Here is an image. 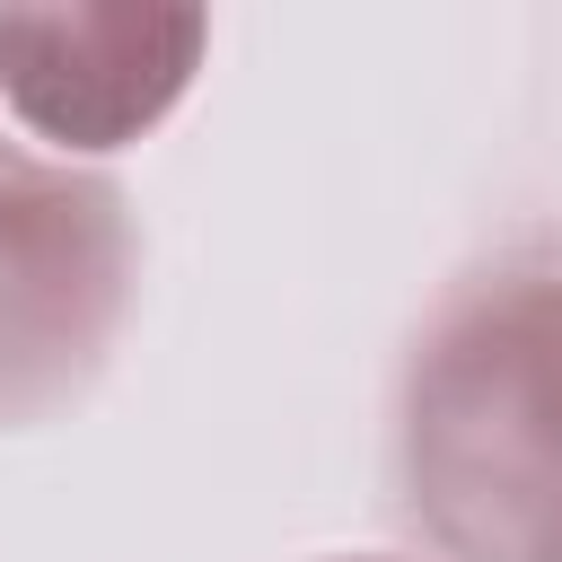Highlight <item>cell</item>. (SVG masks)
<instances>
[{"mask_svg":"<svg viewBox=\"0 0 562 562\" xmlns=\"http://www.w3.org/2000/svg\"><path fill=\"white\" fill-rule=\"evenodd\" d=\"M342 562H395V553H342Z\"/></svg>","mask_w":562,"mask_h":562,"instance_id":"cell-4","label":"cell"},{"mask_svg":"<svg viewBox=\"0 0 562 562\" xmlns=\"http://www.w3.org/2000/svg\"><path fill=\"white\" fill-rule=\"evenodd\" d=\"M395 501L448 562H562V263L474 272L413 334Z\"/></svg>","mask_w":562,"mask_h":562,"instance_id":"cell-1","label":"cell"},{"mask_svg":"<svg viewBox=\"0 0 562 562\" xmlns=\"http://www.w3.org/2000/svg\"><path fill=\"white\" fill-rule=\"evenodd\" d=\"M132 307V220L105 176L0 149V430L70 404Z\"/></svg>","mask_w":562,"mask_h":562,"instance_id":"cell-2","label":"cell"},{"mask_svg":"<svg viewBox=\"0 0 562 562\" xmlns=\"http://www.w3.org/2000/svg\"><path fill=\"white\" fill-rule=\"evenodd\" d=\"M202 44V9H0V97L35 140L123 149L193 88Z\"/></svg>","mask_w":562,"mask_h":562,"instance_id":"cell-3","label":"cell"}]
</instances>
